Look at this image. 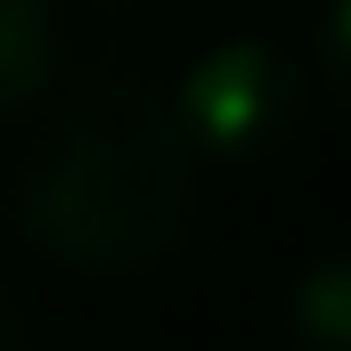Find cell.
Here are the masks:
<instances>
[{
    "mask_svg": "<svg viewBox=\"0 0 351 351\" xmlns=\"http://www.w3.org/2000/svg\"><path fill=\"white\" fill-rule=\"evenodd\" d=\"M286 343L294 351H351V245L319 254L286 294Z\"/></svg>",
    "mask_w": 351,
    "mask_h": 351,
    "instance_id": "277c9868",
    "label": "cell"
},
{
    "mask_svg": "<svg viewBox=\"0 0 351 351\" xmlns=\"http://www.w3.org/2000/svg\"><path fill=\"white\" fill-rule=\"evenodd\" d=\"M196 221V156L147 82H90L16 172V229L74 278H139Z\"/></svg>",
    "mask_w": 351,
    "mask_h": 351,
    "instance_id": "6da1fadb",
    "label": "cell"
},
{
    "mask_svg": "<svg viewBox=\"0 0 351 351\" xmlns=\"http://www.w3.org/2000/svg\"><path fill=\"white\" fill-rule=\"evenodd\" d=\"M172 123L196 164H269L278 147H294L311 82L302 66L262 41V33H229L204 58H188V74L172 82Z\"/></svg>",
    "mask_w": 351,
    "mask_h": 351,
    "instance_id": "7a4b0ae2",
    "label": "cell"
},
{
    "mask_svg": "<svg viewBox=\"0 0 351 351\" xmlns=\"http://www.w3.org/2000/svg\"><path fill=\"white\" fill-rule=\"evenodd\" d=\"M0 351H33V327H25V311H16L8 286H0Z\"/></svg>",
    "mask_w": 351,
    "mask_h": 351,
    "instance_id": "8992f818",
    "label": "cell"
},
{
    "mask_svg": "<svg viewBox=\"0 0 351 351\" xmlns=\"http://www.w3.org/2000/svg\"><path fill=\"white\" fill-rule=\"evenodd\" d=\"M319 74H327V98L351 114V0L319 8Z\"/></svg>",
    "mask_w": 351,
    "mask_h": 351,
    "instance_id": "5b68a950",
    "label": "cell"
},
{
    "mask_svg": "<svg viewBox=\"0 0 351 351\" xmlns=\"http://www.w3.org/2000/svg\"><path fill=\"white\" fill-rule=\"evenodd\" d=\"M58 82V8L49 0H0V123L41 106Z\"/></svg>",
    "mask_w": 351,
    "mask_h": 351,
    "instance_id": "3957f363",
    "label": "cell"
}]
</instances>
